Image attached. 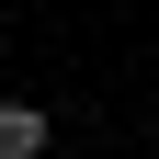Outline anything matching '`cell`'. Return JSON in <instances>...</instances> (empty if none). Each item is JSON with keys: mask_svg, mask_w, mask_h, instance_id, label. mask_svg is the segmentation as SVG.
<instances>
[{"mask_svg": "<svg viewBox=\"0 0 159 159\" xmlns=\"http://www.w3.org/2000/svg\"><path fill=\"white\" fill-rule=\"evenodd\" d=\"M46 114H34V102H0V159H46Z\"/></svg>", "mask_w": 159, "mask_h": 159, "instance_id": "cell-1", "label": "cell"}]
</instances>
